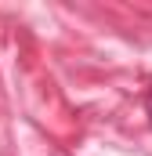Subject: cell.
<instances>
[{"mask_svg": "<svg viewBox=\"0 0 152 156\" xmlns=\"http://www.w3.org/2000/svg\"><path fill=\"white\" fill-rule=\"evenodd\" d=\"M145 113H149V123H152V91H149V98H145Z\"/></svg>", "mask_w": 152, "mask_h": 156, "instance_id": "6da1fadb", "label": "cell"}]
</instances>
